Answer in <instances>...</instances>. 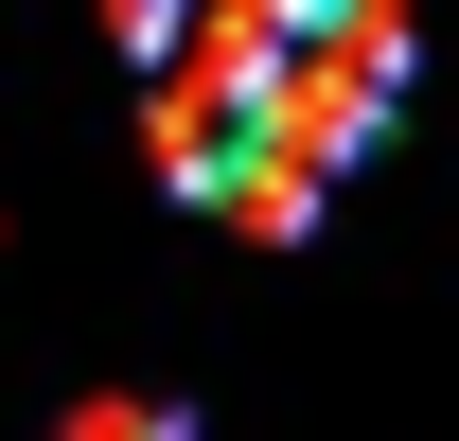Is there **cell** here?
I'll return each mask as SVG.
<instances>
[{
    "label": "cell",
    "instance_id": "6da1fadb",
    "mask_svg": "<svg viewBox=\"0 0 459 441\" xmlns=\"http://www.w3.org/2000/svg\"><path fill=\"white\" fill-rule=\"evenodd\" d=\"M124 71L195 212L300 229L406 107V0H124Z\"/></svg>",
    "mask_w": 459,
    "mask_h": 441
}]
</instances>
